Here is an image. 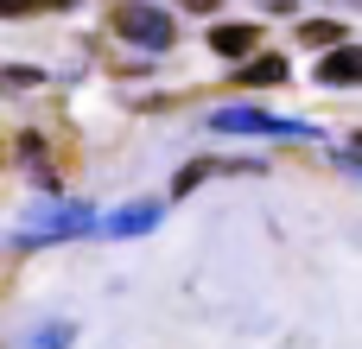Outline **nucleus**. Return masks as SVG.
Wrapping results in <instances>:
<instances>
[{"label": "nucleus", "instance_id": "f03ea898", "mask_svg": "<svg viewBox=\"0 0 362 349\" xmlns=\"http://www.w3.org/2000/svg\"><path fill=\"white\" fill-rule=\"evenodd\" d=\"M95 229V210L89 203H45L19 223L13 248H51V242H70V235H89Z\"/></svg>", "mask_w": 362, "mask_h": 349}, {"label": "nucleus", "instance_id": "4468645a", "mask_svg": "<svg viewBox=\"0 0 362 349\" xmlns=\"http://www.w3.org/2000/svg\"><path fill=\"white\" fill-rule=\"evenodd\" d=\"M261 6H267V13H293L299 0H261Z\"/></svg>", "mask_w": 362, "mask_h": 349}, {"label": "nucleus", "instance_id": "9b49d317", "mask_svg": "<svg viewBox=\"0 0 362 349\" xmlns=\"http://www.w3.org/2000/svg\"><path fill=\"white\" fill-rule=\"evenodd\" d=\"M45 83V70H32V64H0V89H38Z\"/></svg>", "mask_w": 362, "mask_h": 349}, {"label": "nucleus", "instance_id": "f8f14e48", "mask_svg": "<svg viewBox=\"0 0 362 349\" xmlns=\"http://www.w3.org/2000/svg\"><path fill=\"white\" fill-rule=\"evenodd\" d=\"M57 6H76V0H0V13H57Z\"/></svg>", "mask_w": 362, "mask_h": 349}, {"label": "nucleus", "instance_id": "9d476101", "mask_svg": "<svg viewBox=\"0 0 362 349\" xmlns=\"http://www.w3.org/2000/svg\"><path fill=\"white\" fill-rule=\"evenodd\" d=\"M299 45L305 51H331V45H344V25L337 19H299Z\"/></svg>", "mask_w": 362, "mask_h": 349}, {"label": "nucleus", "instance_id": "0eeeda50", "mask_svg": "<svg viewBox=\"0 0 362 349\" xmlns=\"http://www.w3.org/2000/svg\"><path fill=\"white\" fill-rule=\"evenodd\" d=\"M235 83H242V89H280V83H286V57H274V51H255V57H242Z\"/></svg>", "mask_w": 362, "mask_h": 349}, {"label": "nucleus", "instance_id": "423d86ee", "mask_svg": "<svg viewBox=\"0 0 362 349\" xmlns=\"http://www.w3.org/2000/svg\"><path fill=\"white\" fill-rule=\"evenodd\" d=\"M223 172H242V178H255V172H261V159H191V165L178 172V184H172V191H178V197H191L204 178H223Z\"/></svg>", "mask_w": 362, "mask_h": 349}, {"label": "nucleus", "instance_id": "f257e3e1", "mask_svg": "<svg viewBox=\"0 0 362 349\" xmlns=\"http://www.w3.org/2000/svg\"><path fill=\"white\" fill-rule=\"evenodd\" d=\"M108 32L127 38V45H140V51H165V45L178 38V32H172V13L153 6V0H115V6H108Z\"/></svg>", "mask_w": 362, "mask_h": 349}, {"label": "nucleus", "instance_id": "6e6552de", "mask_svg": "<svg viewBox=\"0 0 362 349\" xmlns=\"http://www.w3.org/2000/svg\"><path fill=\"white\" fill-rule=\"evenodd\" d=\"M146 229H159V203H127V210H115L108 223H102V235H146Z\"/></svg>", "mask_w": 362, "mask_h": 349}, {"label": "nucleus", "instance_id": "ddd939ff", "mask_svg": "<svg viewBox=\"0 0 362 349\" xmlns=\"http://www.w3.org/2000/svg\"><path fill=\"white\" fill-rule=\"evenodd\" d=\"M185 6H191V13H216L223 0H185Z\"/></svg>", "mask_w": 362, "mask_h": 349}, {"label": "nucleus", "instance_id": "1a4fd4ad", "mask_svg": "<svg viewBox=\"0 0 362 349\" xmlns=\"http://www.w3.org/2000/svg\"><path fill=\"white\" fill-rule=\"evenodd\" d=\"M70 337H76V331L57 318V324H32L25 337H13V349H70Z\"/></svg>", "mask_w": 362, "mask_h": 349}, {"label": "nucleus", "instance_id": "7ed1b4c3", "mask_svg": "<svg viewBox=\"0 0 362 349\" xmlns=\"http://www.w3.org/2000/svg\"><path fill=\"white\" fill-rule=\"evenodd\" d=\"M210 127L216 134H248V140H318L312 121H286V114H261V108H216Z\"/></svg>", "mask_w": 362, "mask_h": 349}, {"label": "nucleus", "instance_id": "20e7f679", "mask_svg": "<svg viewBox=\"0 0 362 349\" xmlns=\"http://www.w3.org/2000/svg\"><path fill=\"white\" fill-rule=\"evenodd\" d=\"M312 83H325V89H350V83H362V45H331L325 57H318V70H312Z\"/></svg>", "mask_w": 362, "mask_h": 349}, {"label": "nucleus", "instance_id": "39448f33", "mask_svg": "<svg viewBox=\"0 0 362 349\" xmlns=\"http://www.w3.org/2000/svg\"><path fill=\"white\" fill-rule=\"evenodd\" d=\"M204 38H210V51H216V57H235V64L261 51V25H248V19H216Z\"/></svg>", "mask_w": 362, "mask_h": 349}]
</instances>
